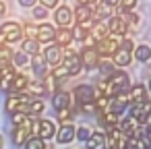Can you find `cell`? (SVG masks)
I'll use <instances>...</instances> for the list:
<instances>
[{"label":"cell","mask_w":151,"mask_h":149,"mask_svg":"<svg viewBox=\"0 0 151 149\" xmlns=\"http://www.w3.org/2000/svg\"><path fill=\"white\" fill-rule=\"evenodd\" d=\"M25 120H27V112H15V114H11V122H13V126H23Z\"/></svg>","instance_id":"obj_39"},{"label":"cell","mask_w":151,"mask_h":149,"mask_svg":"<svg viewBox=\"0 0 151 149\" xmlns=\"http://www.w3.org/2000/svg\"><path fill=\"white\" fill-rule=\"evenodd\" d=\"M75 139V126L73 124H62L60 128H56V141L60 145H66Z\"/></svg>","instance_id":"obj_20"},{"label":"cell","mask_w":151,"mask_h":149,"mask_svg":"<svg viewBox=\"0 0 151 149\" xmlns=\"http://www.w3.org/2000/svg\"><path fill=\"white\" fill-rule=\"evenodd\" d=\"M31 15H33V19H37V21H46V19H48V11H46L44 6H37V4L33 6V13H31Z\"/></svg>","instance_id":"obj_40"},{"label":"cell","mask_w":151,"mask_h":149,"mask_svg":"<svg viewBox=\"0 0 151 149\" xmlns=\"http://www.w3.org/2000/svg\"><path fill=\"white\" fill-rule=\"evenodd\" d=\"M58 4H60V0H40V6H44L46 11L48 9H58Z\"/></svg>","instance_id":"obj_43"},{"label":"cell","mask_w":151,"mask_h":149,"mask_svg":"<svg viewBox=\"0 0 151 149\" xmlns=\"http://www.w3.org/2000/svg\"><path fill=\"white\" fill-rule=\"evenodd\" d=\"M23 52H25V54H31V56H35V54H40V44H37L33 37H27V40H23Z\"/></svg>","instance_id":"obj_32"},{"label":"cell","mask_w":151,"mask_h":149,"mask_svg":"<svg viewBox=\"0 0 151 149\" xmlns=\"http://www.w3.org/2000/svg\"><path fill=\"white\" fill-rule=\"evenodd\" d=\"M2 15H6V4L0 0V17H2Z\"/></svg>","instance_id":"obj_49"},{"label":"cell","mask_w":151,"mask_h":149,"mask_svg":"<svg viewBox=\"0 0 151 149\" xmlns=\"http://www.w3.org/2000/svg\"><path fill=\"white\" fill-rule=\"evenodd\" d=\"M0 149H4V137L0 135Z\"/></svg>","instance_id":"obj_50"},{"label":"cell","mask_w":151,"mask_h":149,"mask_svg":"<svg viewBox=\"0 0 151 149\" xmlns=\"http://www.w3.org/2000/svg\"><path fill=\"white\" fill-rule=\"evenodd\" d=\"M54 42H56L58 48H66V46H70V42H73V33H70V29H66V27H58V29L54 31Z\"/></svg>","instance_id":"obj_21"},{"label":"cell","mask_w":151,"mask_h":149,"mask_svg":"<svg viewBox=\"0 0 151 149\" xmlns=\"http://www.w3.org/2000/svg\"><path fill=\"white\" fill-rule=\"evenodd\" d=\"M147 87V93H151V81H149V85H145Z\"/></svg>","instance_id":"obj_51"},{"label":"cell","mask_w":151,"mask_h":149,"mask_svg":"<svg viewBox=\"0 0 151 149\" xmlns=\"http://www.w3.org/2000/svg\"><path fill=\"white\" fill-rule=\"evenodd\" d=\"M19 4L25 6V9H33V6L37 4V0H19Z\"/></svg>","instance_id":"obj_47"},{"label":"cell","mask_w":151,"mask_h":149,"mask_svg":"<svg viewBox=\"0 0 151 149\" xmlns=\"http://www.w3.org/2000/svg\"><path fill=\"white\" fill-rule=\"evenodd\" d=\"M99 68H101V75H104V79H108L116 68H114V64L112 62H99Z\"/></svg>","instance_id":"obj_41"},{"label":"cell","mask_w":151,"mask_h":149,"mask_svg":"<svg viewBox=\"0 0 151 149\" xmlns=\"http://www.w3.org/2000/svg\"><path fill=\"white\" fill-rule=\"evenodd\" d=\"M79 58H81V64H83V68H87V71H93V68H97V66H99V62H101V58H99V54L95 52V48H93V50H89V48H83V52L79 54Z\"/></svg>","instance_id":"obj_7"},{"label":"cell","mask_w":151,"mask_h":149,"mask_svg":"<svg viewBox=\"0 0 151 149\" xmlns=\"http://www.w3.org/2000/svg\"><path fill=\"white\" fill-rule=\"evenodd\" d=\"M44 147H46V143L42 139H37V137H29L23 143V149H44Z\"/></svg>","instance_id":"obj_34"},{"label":"cell","mask_w":151,"mask_h":149,"mask_svg":"<svg viewBox=\"0 0 151 149\" xmlns=\"http://www.w3.org/2000/svg\"><path fill=\"white\" fill-rule=\"evenodd\" d=\"M114 17V6L99 2L97 6H93V21L95 23H104V19H112Z\"/></svg>","instance_id":"obj_14"},{"label":"cell","mask_w":151,"mask_h":149,"mask_svg":"<svg viewBox=\"0 0 151 149\" xmlns=\"http://www.w3.org/2000/svg\"><path fill=\"white\" fill-rule=\"evenodd\" d=\"M70 33H73V40H77V42H83V40L89 35V31H85V29L79 27V25H75V27L70 29Z\"/></svg>","instance_id":"obj_37"},{"label":"cell","mask_w":151,"mask_h":149,"mask_svg":"<svg viewBox=\"0 0 151 149\" xmlns=\"http://www.w3.org/2000/svg\"><path fill=\"white\" fill-rule=\"evenodd\" d=\"M44 110H46V104H44V99H40V97H31V99L27 101V106H25L27 116H33V118H37L40 114H44Z\"/></svg>","instance_id":"obj_23"},{"label":"cell","mask_w":151,"mask_h":149,"mask_svg":"<svg viewBox=\"0 0 151 149\" xmlns=\"http://www.w3.org/2000/svg\"><path fill=\"white\" fill-rule=\"evenodd\" d=\"M120 4V11H132L137 6V0H118Z\"/></svg>","instance_id":"obj_42"},{"label":"cell","mask_w":151,"mask_h":149,"mask_svg":"<svg viewBox=\"0 0 151 149\" xmlns=\"http://www.w3.org/2000/svg\"><path fill=\"white\" fill-rule=\"evenodd\" d=\"M97 122H99V126H104V128L108 130V128L118 126L120 116H118V114H114V112H99V114H97Z\"/></svg>","instance_id":"obj_19"},{"label":"cell","mask_w":151,"mask_h":149,"mask_svg":"<svg viewBox=\"0 0 151 149\" xmlns=\"http://www.w3.org/2000/svg\"><path fill=\"white\" fill-rule=\"evenodd\" d=\"M58 114H56V120L58 122H62V124H73V116H75V112L70 110V108H60V110H56Z\"/></svg>","instance_id":"obj_31"},{"label":"cell","mask_w":151,"mask_h":149,"mask_svg":"<svg viewBox=\"0 0 151 149\" xmlns=\"http://www.w3.org/2000/svg\"><path fill=\"white\" fill-rule=\"evenodd\" d=\"M54 25H50V23H42V25H37L35 27V42L37 44H50V42H54Z\"/></svg>","instance_id":"obj_10"},{"label":"cell","mask_w":151,"mask_h":149,"mask_svg":"<svg viewBox=\"0 0 151 149\" xmlns=\"http://www.w3.org/2000/svg\"><path fill=\"white\" fill-rule=\"evenodd\" d=\"M104 135H106V147H108V149H124L126 143H128V139H126L116 126H114V128H108Z\"/></svg>","instance_id":"obj_5"},{"label":"cell","mask_w":151,"mask_h":149,"mask_svg":"<svg viewBox=\"0 0 151 149\" xmlns=\"http://www.w3.org/2000/svg\"><path fill=\"white\" fill-rule=\"evenodd\" d=\"M130 60H132V54H130V52H126V50H122V48H118V50L112 54V64H114V68L128 66V64H130Z\"/></svg>","instance_id":"obj_18"},{"label":"cell","mask_w":151,"mask_h":149,"mask_svg":"<svg viewBox=\"0 0 151 149\" xmlns=\"http://www.w3.org/2000/svg\"><path fill=\"white\" fill-rule=\"evenodd\" d=\"M106 27H108V33H112V35H118V37H124L130 29L126 27V23L118 17V15H114L112 19H108V23H106Z\"/></svg>","instance_id":"obj_12"},{"label":"cell","mask_w":151,"mask_h":149,"mask_svg":"<svg viewBox=\"0 0 151 149\" xmlns=\"http://www.w3.org/2000/svg\"><path fill=\"white\" fill-rule=\"evenodd\" d=\"M44 149H54V147H48V145H46V147H44Z\"/></svg>","instance_id":"obj_52"},{"label":"cell","mask_w":151,"mask_h":149,"mask_svg":"<svg viewBox=\"0 0 151 149\" xmlns=\"http://www.w3.org/2000/svg\"><path fill=\"white\" fill-rule=\"evenodd\" d=\"M13 54H15V52H13L6 44L0 46V64H9V62L13 60Z\"/></svg>","instance_id":"obj_35"},{"label":"cell","mask_w":151,"mask_h":149,"mask_svg":"<svg viewBox=\"0 0 151 149\" xmlns=\"http://www.w3.org/2000/svg\"><path fill=\"white\" fill-rule=\"evenodd\" d=\"M31 81H29V77H25V75H21V73H17L15 75V79H13V83H11V93H23L25 89H27V85H29Z\"/></svg>","instance_id":"obj_25"},{"label":"cell","mask_w":151,"mask_h":149,"mask_svg":"<svg viewBox=\"0 0 151 149\" xmlns=\"http://www.w3.org/2000/svg\"><path fill=\"white\" fill-rule=\"evenodd\" d=\"M11 73H15V68L11 64H0V81H2L4 77H9Z\"/></svg>","instance_id":"obj_44"},{"label":"cell","mask_w":151,"mask_h":149,"mask_svg":"<svg viewBox=\"0 0 151 149\" xmlns=\"http://www.w3.org/2000/svg\"><path fill=\"white\" fill-rule=\"evenodd\" d=\"M128 116H130L139 126H141V124H149V122H151V99L141 101V104H132Z\"/></svg>","instance_id":"obj_2"},{"label":"cell","mask_w":151,"mask_h":149,"mask_svg":"<svg viewBox=\"0 0 151 149\" xmlns=\"http://www.w3.org/2000/svg\"><path fill=\"white\" fill-rule=\"evenodd\" d=\"M0 37H2L4 44H15L23 40V27L15 21H6L0 25Z\"/></svg>","instance_id":"obj_1"},{"label":"cell","mask_w":151,"mask_h":149,"mask_svg":"<svg viewBox=\"0 0 151 149\" xmlns=\"http://www.w3.org/2000/svg\"><path fill=\"white\" fill-rule=\"evenodd\" d=\"M106 81H110V83H112L118 91H124V89L128 87V75H126L124 71H118V68H116V71H114L108 79H106Z\"/></svg>","instance_id":"obj_17"},{"label":"cell","mask_w":151,"mask_h":149,"mask_svg":"<svg viewBox=\"0 0 151 149\" xmlns=\"http://www.w3.org/2000/svg\"><path fill=\"white\" fill-rule=\"evenodd\" d=\"M44 60H46V64H50V66L62 64V52H60V48H58V46H48V48L44 50Z\"/></svg>","instance_id":"obj_15"},{"label":"cell","mask_w":151,"mask_h":149,"mask_svg":"<svg viewBox=\"0 0 151 149\" xmlns=\"http://www.w3.org/2000/svg\"><path fill=\"white\" fill-rule=\"evenodd\" d=\"M120 48L126 50V52H132V50H134V44H132L130 40H122V42H120Z\"/></svg>","instance_id":"obj_45"},{"label":"cell","mask_w":151,"mask_h":149,"mask_svg":"<svg viewBox=\"0 0 151 149\" xmlns=\"http://www.w3.org/2000/svg\"><path fill=\"white\" fill-rule=\"evenodd\" d=\"M23 29H25L23 33H29V37H35V27H33V25H25Z\"/></svg>","instance_id":"obj_48"},{"label":"cell","mask_w":151,"mask_h":149,"mask_svg":"<svg viewBox=\"0 0 151 149\" xmlns=\"http://www.w3.org/2000/svg\"><path fill=\"white\" fill-rule=\"evenodd\" d=\"M29 137H31V132H29V128H25V126H15V130L11 132V139H13V143H15L17 147H23V143H25Z\"/></svg>","instance_id":"obj_27"},{"label":"cell","mask_w":151,"mask_h":149,"mask_svg":"<svg viewBox=\"0 0 151 149\" xmlns=\"http://www.w3.org/2000/svg\"><path fill=\"white\" fill-rule=\"evenodd\" d=\"M29 64H31L33 73H35L40 79H44V77L48 75V64H46V60H44V56H42V54H35V56H31Z\"/></svg>","instance_id":"obj_22"},{"label":"cell","mask_w":151,"mask_h":149,"mask_svg":"<svg viewBox=\"0 0 151 149\" xmlns=\"http://www.w3.org/2000/svg\"><path fill=\"white\" fill-rule=\"evenodd\" d=\"M48 93V85H46V81H37V83H29L27 85V95L29 97H44Z\"/></svg>","instance_id":"obj_26"},{"label":"cell","mask_w":151,"mask_h":149,"mask_svg":"<svg viewBox=\"0 0 151 149\" xmlns=\"http://www.w3.org/2000/svg\"><path fill=\"white\" fill-rule=\"evenodd\" d=\"M85 145H87V149H108L106 147V135L101 130H93L91 137L85 141Z\"/></svg>","instance_id":"obj_24"},{"label":"cell","mask_w":151,"mask_h":149,"mask_svg":"<svg viewBox=\"0 0 151 149\" xmlns=\"http://www.w3.org/2000/svg\"><path fill=\"white\" fill-rule=\"evenodd\" d=\"M79 4H81V6H89V9H93V6L99 4V0H79Z\"/></svg>","instance_id":"obj_46"},{"label":"cell","mask_w":151,"mask_h":149,"mask_svg":"<svg viewBox=\"0 0 151 149\" xmlns=\"http://www.w3.org/2000/svg\"><path fill=\"white\" fill-rule=\"evenodd\" d=\"M118 48H120V42H118L116 37H106V40L97 42L95 52H97V54H99V58H101V56H112Z\"/></svg>","instance_id":"obj_11"},{"label":"cell","mask_w":151,"mask_h":149,"mask_svg":"<svg viewBox=\"0 0 151 149\" xmlns=\"http://www.w3.org/2000/svg\"><path fill=\"white\" fill-rule=\"evenodd\" d=\"M132 58H137V62H149L151 60V48L147 44H141V46H134V50L130 52Z\"/></svg>","instance_id":"obj_28"},{"label":"cell","mask_w":151,"mask_h":149,"mask_svg":"<svg viewBox=\"0 0 151 149\" xmlns=\"http://www.w3.org/2000/svg\"><path fill=\"white\" fill-rule=\"evenodd\" d=\"M128 99H130V106L132 104H141V101H147L149 99V93H147V87L143 85V83H137V85H132L128 91Z\"/></svg>","instance_id":"obj_13"},{"label":"cell","mask_w":151,"mask_h":149,"mask_svg":"<svg viewBox=\"0 0 151 149\" xmlns=\"http://www.w3.org/2000/svg\"><path fill=\"white\" fill-rule=\"evenodd\" d=\"M126 139H134V137H139V124L130 118V116H124V118H120V122H118V126H116Z\"/></svg>","instance_id":"obj_8"},{"label":"cell","mask_w":151,"mask_h":149,"mask_svg":"<svg viewBox=\"0 0 151 149\" xmlns=\"http://www.w3.org/2000/svg\"><path fill=\"white\" fill-rule=\"evenodd\" d=\"M68 77H70V75H68V71H66L64 64L54 66V71H52V79H56V81L60 83V81H64V79H68Z\"/></svg>","instance_id":"obj_33"},{"label":"cell","mask_w":151,"mask_h":149,"mask_svg":"<svg viewBox=\"0 0 151 149\" xmlns=\"http://www.w3.org/2000/svg\"><path fill=\"white\" fill-rule=\"evenodd\" d=\"M70 93H66V91H56L54 93V97H52V104H54V108L56 110H60V108H70Z\"/></svg>","instance_id":"obj_29"},{"label":"cell","mask_w":151,"mask_h":149,"mask_svg":"<svg viewBox=\"0 0 151 149\" xmlns=\"http://www.w3.org/2000/svg\"><path fill=\"white\" fill-rule=\"evenodd\" d=\"M13 62L17 66H27L29 64V56L25 52H17V54H13Z\"/></svg>","instance_id":"obj_38"},{"label":"cell","mask_w":151,"mask_h":149,"mask_svg":"<svg viewBox=\"0 0 151 149\" xmlns=\"http://www.w3.org/2000/svg\"><path fill=\"white\" fill-rule=\"evenodd\" d=\"M89 35L95 40V42H101V40H106V37H110V33H108V27H106V23H95L91 29H89Z\"/></svg>","instance_id":"obj_30"},{"label":"cell","mask_w":151,"mask_h":149,"mask_svg":"<svg viewBox=\"0 0 151 149\" xmlns=\"http://www.w3.org/2000/svg\"><path fill=\"white\" fill-rule=\"evenodd\" d=\"M56 135V124L52 122V120H48V118H40L37 120V128H35V135L33 137H37V139H42L44 143L48 141V139H52Z\"/></svg>","instance_id":"obj_6"},{"label":"cell","mask_w":151,"mask_h":149,"mask_svg":"<svg viewBox=\"0 0 151 149\" xmlns=\"http://www.w3.org/2000/svg\"><path fill=\"white\" fill-rule=\"evenodd\" d=\"M31 97L23 91V93H11L9 97H6V101H4V110L9 112V114H15V112H25V106H27V101H29Z\"/></svg>","instance_id":"obj_3"},{"label":"cell","mask_w":151,"mask_h":149,"mask_svg":"<svg viewBox=\"0 0 151 149\" xmlns=\"http://www.w3.org/2000/svg\"><path fill=\"white\" fill-rule=\"evenodd\" d=\"M91 132H93V130H89L87 126H79V128H75V139H79V141L85 143V141L91 137Z\"/></svg>","instance_id":"obj_36"},{"label":"cell","mask_w":151,"mask_h":149,"mask_svg":"<svg viewBox=\"0 0 151 149\" xmlns=\"http://www.w3.org/2000/svg\"><path fill=\"white\" fill-rule=\"evenodd\" d=\"M73 19H75V25H83V23H87V21H93V9L79 4V6L73 11Z\"/></svg>","instance_id":"obj_16"},{"label":"cell","mask_w":151,"mask_h":149,"mask_svg":"<svg viewBox=\"0 0 151 149\" xmlns=\"http://www.w3.org/2000/svg\"><path fill=\"white\" fill-rule=\"evenodd\" d=\"M54 21H56L58 27H66V29H68L70 25H75L73 9H70V6H58L56 13H54Z\"/></svg>","instance_id":"obj_9"},{"label":"cell","mask_w":151,"mask_h":149,"mask_svg":"<svg viewBox=\"0 0 151 149\" xmlns=\"http://www.w3.org/2000/svg\"><path fill=\"white\" fill-rule=\"evenodd\" d=\"M62 64L66 66V71H68L70 77H75V75H79V73L83 71L81 58H79V54H77L75 50H66V52L62 54Z\"/></svg>","instance_id":"obj_4"}]
</instances>
